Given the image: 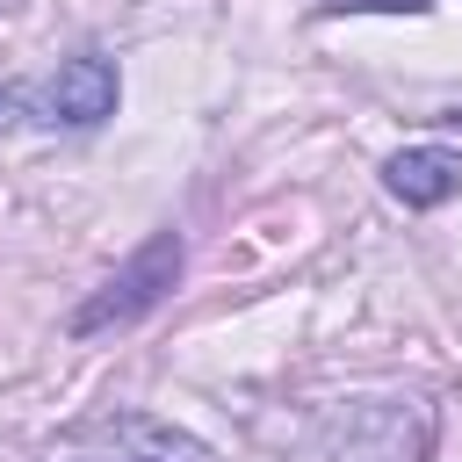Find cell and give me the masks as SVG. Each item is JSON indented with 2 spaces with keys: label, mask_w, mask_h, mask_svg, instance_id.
<instances>
[{
  "label": "cell",
  "mask_w": 462,
  "mask_h": 462,
  "mask_svg": "<svg viewBox=\"0 0 462 462\" xmlns=\"http://www.w3.org/2000/svg\"><path fill=\"white\" fill-rule=\"evenodd\" d=\"M173 282H180V231H152V238H144L79 310H72V332L94 339V332H108V325H130V318L159 310Z\"/></svg>",
  "instance_id": "cell-1"
},
{
  "label": "cell",
  "mask_w": 462,
  "mask_h": 462,
  "mask_svg": "<svg viewBox=\"0 0 462 462\" xmlns=\"http://www.w3.org/2000/svg\"><path fill=\"white\" fill-rule=\"evenodd\" d=\"M116 94H123L116 58L79 51V58H65V65L51 72V87H43V116H51V123H65V130H94V123H108V116H116Z\"/></svg>",
  "instance_id": "cell-4"
},
{
  "label": "cell",
  "mask_w": 462,
  "mask_h": 462,
  "mask_svg": "<svg viewBox=\"0 0 462 462\" xmlns=\"http://www.w3.org/2000/svg\"><path fill=\"white\" fill-rule=\"evenodd\" d=\"M51 462H217L195 433L166 426V419H144V411H108L79 433H65L51 448Z\"/></svg>",
  "instance_id": "cell-2"
},
{
  "label": "cell",
  "mask_w": 462,
  "mask_h": 462,
  "mask_svg": "<svg viewBox=\"0 0 462 462\" xmlns=\"http://www.w3.org/2000/svg\"><path fill=\"white\" fill-rule=\"evenodd\" d=\"M22 108H29V94H14V87H0V137L22 123Z\"/></svg>",
  "instance_id": "cell-7"
},
{
  "label": "cell",
  "mask_w": 462,
  "mask_h": 462,
  "mask_svg": "<svg viewBox=\"0 0 462 462\" xmlns=\"http://www.w3.org/2000/svg\"><path fill=\"white\" fill-rule=\"evenodd\" d=\"M332 14L339 7H354V14H404V7H433V0H325Z\"/></svg>",
  "instance_id": "cell-6"
},
{
  "label": "cell",
  "mask_w": 462,
  "mask_h": 462,
  "mask_svg": "<svg viewBox=\"0 0 462 462\" xmlns=\"http://www.w3.org/2000/svg\"><path fill=\"white\" fill-rule=\"evenodd\" d=\"M383 188L404 209H440L448 195H462V152H448V144H404V152H390Z\"/></svg>",
  "instance_id": "cell-5"
},
{
  "label": "cell",
  "mask_w": 462,
  "mask_h": 462,
  "mask_svg": "<svg viewBox=\"0 0 462 462\" xmlns=\"http://www.w3.org/2000/svg\"><path fill=\"white\" fill-rule=\"evenodd\" d=\"M325 455L332 462H419L426 455V411H404V404H354L332 433H325Z\"/></svg>",
  "instance_id": "cell-3"
}]
</instances>
